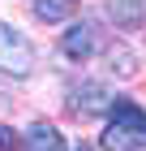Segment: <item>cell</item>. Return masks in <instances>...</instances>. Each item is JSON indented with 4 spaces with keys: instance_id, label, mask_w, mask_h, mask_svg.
<instances>
[{
    "instance_id": "6da1fadb",
    "label": "cell",
    "mask_w": 146,
    "mask_h": 151,
    "mask_svg": "<svg viewBox=\"0 0 146 151\" xmlns=\"http://www.w3.org/2000/svg\"><path fill=\"white\" fill-rule=\"evenodd\" d=\"M103 151H146V108L133 99H116L103 125Z\"/></svg>"
},
{
    "instance_id": "7a4b0ae2",
    "label": "cell",
    "mask_w": 146,
    "mask_h": 151,
    "mask_svg": "<svg viewBox=\"0 0 146 151\" xmlns=\"http://www.w3.org/2000/svg\"><path fill=\"white\" fill-rule=\"evenodd\" d=\"M30 69H34V47L26 43L22 30H13L9 22H0V73L26 78Z\"/></svg>"
},
{
    "instance_id": "3957f363",
    "label": "cell",
    "mask_w": 146,
    "mask_h": 151,
    "mask_svg": "<svg viewBox=\"0 0 146 151\" xmlns=\"http://www.w3.org/2000/svg\"><path fill=\"white\" fill-rule=\"evenodd\" d=\"M112 104H116V95L108 82H82V86L69 91V112H78V116H99Z\"/></svg>"
},
{
    "instance_id": "277c9868",
    "label": "cell",
    "mask_w": 146,
    "mask_h": 151,
    "mask_svg": "<svg viewBox=\"0 0 146 151\" xmlns=\"http://www.w3.org/2000/svg\"><path fill=\"white\" fill-rule=\"evenodd\" d=\"M95 47H99V30H95V22H73L60 35V56L73 60V65H86L90 56H95Z\"/></svg>"
},
{
    "instance_id": "5b68a950",
    "label": "cell",
    "mask_w": 146,
    "mask_h": 151,
    "mask_svg": "<svg viewBox=\"0 0 146 151\" xmlns=\"http://www.w3.org/2000/svg\"><path fill=\"white\" fill-rule=\"evenodd\" d=\"M22 142H26V151H65V134L56 125H47V121H34Z\"/></svg>"
},
{
    "instance_id": "8992f818",
    "label": "cell",
    "mask_w": 146,
    "mask_h": 151,
    "mask_svg": "<svg viewBox=\"0 0 146 151\" xmlns=\"http://www.w3.org/2000/svg\"><path fill=\"white\" fill-rule=\"evenodd\" d=\"M108 13H112V22L120 26V30H137L142 17H146V0H112Z\"/></svg>"
},
{
    "instance_id": "52a82bcc",
    "label": "cell",
    "mask_w": 146,
    "mask_h": 151,
    "mask_svg": "<svg viewBox=\"0 0 146 151\" xmlns=\"http://www.w3.org/2000/svg\"><path fill=\"white\" fill-rule=\"evenodd\" d=\"M78 9V0H34V17L39 22H65Z\"/></svg>"
},
{
    "instance_id": "ba28073f",
    "label": "cell",
    "mask_w": 146,
    "mask_h": 151,
    "mask_svg": "<svg viewBox=\"0 0 146 151\" xmlns=\"http://www.w3.org/2000/svg\"><path fill=\"white\" fill-rule=\"evenodd\" d=\"M108 65H112L120 78H133V73H137V60H133V52H129L125 43H116L112 52H108Z\"/></svg>"
},
{
    "instance_id": "9c48e42d",
    "label": "cell",
    "mask_w": 146,
    "mask_h": 151,
    "mask_svg": "<svg viewBox=\"0 0 146 151\" xmlns=\"http://www.w3.org/2000/svg\"><path fill=\"white\" fill-rule=\"evenodd\" d=\"M17 142H22V138H17V129H13V125H0V151H13Z\"/></svg>"
},
{
    "instance_id": "30bf717a",
    "label": "cell",
    "mask_w": 146,
    "mask_h": 151,
    "mask_svg": "<svg viewBox=\"0 0 146 151\" xmlns=\"http://www.w3.org/2000/svg\"><path fill=\"white\" fill-rule=\"evenodd\" d=\"M78 151H95V147H86V142H82V147H78Z\"/></svg>"
}]
</instances>
